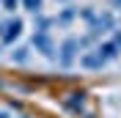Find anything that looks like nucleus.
Instances as JSON below:
<instances>
[{
  "label": "nucleus",
  "instance_id": "17",
  "mask_svg": "<svg viewBox=\"0 0 121 118\" xmlns=\"http://www.w3.org/2000/svg\"><path fill=\"white\" fill-rule=\"evenodd\" d=\"M19 118H28V115H19Z\"/></svg>",
  "mask_w": 121,
  "mask_h": 118
},
{
  "label": "nucleus",
  "instance_id": "5",
  "mask_svg": "<svg viewBox=\"0 0 121 118\" xmlns=\"http://www.w3.org/2000/svg\"><path fill=\"white\" fill-rule=\"evenodd\" d=\"M94 50L99 52V58L105 60V63H113V60H118V58H121V50H118V47L113 44V41H110V38H105V41H99V44L94 47Z\"/></svg>",
  "mask_w": 121,
  "mask_h": 118
},
{
  "label": "nucleus",
  "instance_id": "13",
  "mask_svg": "<svg viewBox=\"0 0 121 118\" xmlns=\"http://www.w3.org/2000/svg\"><path fill=\"white\" fill-rule=\"evenodd\" d=\"M17 6H19V0H3V8H6V11H14Z\"/></svg>",
  "mask_w": 121,
  "mask_h": 118
},
{
  "label": "nucleus",
  "instance_id": "2",
  "mask_svg": "<svg viewBox=\"0 0 121 118\" xmlns=\"http://www.w3.org/2000/svg\"><path fill=\"white\" fill-rule=\"evenodd\" d=\"M113 30H116V14L105 8L102 14H96V19H94V25L88 28V33H91L94 38H96V41H102V36L113 33Z\"/></svg>",
  "mask_w": 121,
  "mask_h": 118
},
{
  "label": "nucleus",
  "instance_id": "15",
  "mask_svg": "<svg viewBox=\"0 0 121 118\" xmlns=\"http://www.w3.org/2000/svg\"><path fill=\"white\" fill-rule=\"evenodd\" d=\"M0 118H11V113H8V110H0Z\"/></svg>",
  "mask_w": 121,
  "mask_h": 118
},
{
  "label": "nucleus",
  "instance_id": "7",
  "mask_svg": "<svg viewBox=\"0 0 121 118\" xmlns=\"http://www.w3.org/2000/svg\"><path fill=\"white\" fill-rule=\"evenodd\" d=\"M52 19H55L58 28H72L74 19H77V8H74V6H66V8H60L58 17H52Z\"/></svg>",
  "mask_w": 121,
  "mask_h": 118
},
{
  "label": "nucleus",
  "instance_id": "16",
  "mask_svg": "<svg viewBox=\"0 0 121 118\" xmlns=\"http://www.w3.org/2000/svg\"><path fill=\"white\" fill-rule=\"evenodd\" d=\"M60 3H69V0H60Z\"/></svg>",
  "mask_w": 121,
  "mask_h": 118
},
{
  "label": "nucleus",
  "instance_id": "14",
  "mask_svg": "<svg viewBox=\"0 0 121 118\" xmlns=\"http://www.w3.org/2000/svg\"><path fill=\"white\" fill-rule=\"evenodd\" d=\"M110 6H113V8H118V11H121V0H110Z\"/></svg>",
  "mask_w": 121,
  "mask_h": 118
},
{
  "label": "nucleus",
  "instance_id": "18",
  "mask_svg": "<svg viewBox=\"0 0 121 118\" xmlns=\"http://www.w3.org/2000/svg\"><path fill=\"white\" fill-rule=\"evenodd\" d=\"M0 47H3V44H0Z\"/></svg>",
  "mask_w": 121,
  "mask_h": 118
},
{
  "label": "nucleus",
  "instance_id": "4",
  "mask_svg": "<svg viewBox=\"0 0 121 118\" xmlns=\"http://www.w3.org/2000/svg\"><path fill=\"white\" fill-rule=\"evenodd\" d=\"M30 44L36 47V52H41L44 58H55V55H58V47H55V41H52L50 33H39V30H33Z\"/></svg>",
  "mask_w": 121,
  "mask_h": 118
},
{
  "label": "nucleus",
  "instance_id": "12",
  "mask_svg": "<svg viewBox=\"0 0 121 118\" xmlns=\"http://www.w3.org/2000/svg\"><path fill=\"white\" fill-rule=\"evenodd\" d=\"M110 41H113V44H116V47L121 50V28H116L113 33H110Z\"/></svg>",
  "mask_w": 121,
  "mask_h": 118
},
{
  "label": "nucleus",
  "instance_id": "10",
  "mask_svg": "<svg viewBox=\"0 0 121 118\" xmlns=\"http://www.w3.org/2000/svg\"><path fill=\"white\" fill-rule=\"evenodd\" d=\"M52 25H55L52 17H44V14L33 17V30H39V33H50V28H52Z\"/></svg>",
  "mask_w": 121,
  "mask_h": 118
},
{
  "label": "nucleus",
  "instance_id": "9",
  "mask_svg": "<svg viewBox=\"0 0 121 118\" xmlns=\"http://www.w3.org/2000/svg\"><path fill=\"white\" fill-rule=\"evenodd\" d=\"M11 60L14 63H19V66H28L30 63V47H17V50H11Z\"/></svg>",
  "mask_w": 121,
  "mask_h": 118
},
{
  "label": "nucleus",
  "instance_id": "3",
  "mask_svg": "<svg viewBox=\"0 0 121 118\" xmlns=\"http://www.w3.org/2000/svg\"><path fill=\"white\" fill-rule=\"evenodd\" d=\"M25 30V19L22 17H8L6 22H0V44H14Z\"/></svg>",
  "mask_w": 121,
  "mask_h": 118
},
{
  "label": "nucleus",
  "instance_id": "6",
  "mask_svg": "<svg viewBox=\"0 0 121 118\" xmlns=\"http://www.w3.org/2000/svg\"><path fill=\"white\" fill-rule=\"evenodd\" d=\"M80 66L88 69V72H99V69H105L107 63L99 58V52H96V50H88V52H83V55H80Z\"/></svg>",
  "mask_w": 121,
  "mask_h": 118
},
{
  "label": "nucleus",
  "instance_id": "8",
  "mask_svg": "<svg viewBox=\"0 0 121 118\" xmlns=\"http://www.w3.org/2000/svg\"><path fill=\"white\" fill-rule=\"evenodd\" d=\"M63 107L72 110V113H83L85 110V93H69L63 99Z\"/></svg>",
  "mask_w": 121,
  "mask_h": 118
},
{
  "label": "nucleus",
  "instance_id": "1",
  "mask_svg": "<svg viewBox=\"0 0 121 118\" xmlns=\"http://www.w3.org/2000/svg\"><path fill=\"white\" fill-rule=\"evenodd\" d=\"M80 52L83 50H80L77 36H66L60 41V47H58V55H55V58H58V66L60 69H72L77 60H80Z\"/></svg>",
  "mask_w": 121,
  "mask_h": 118
},
{
  "label": "nucleus",
  "instance_id": "11",
  "mask_svg": "<svg viewBox=\"0 0 121 118\" xmlns=\"http://www.w3.org/2000/svg\"><path fill=\"white\" fill-rule=\"evenodd\" d=\"M19 6H22L28 14H33V17L44 14V0H19Z\"/></svg>",
  "mask_w": 121,
  "mask_h": 118
}]
</instances>
